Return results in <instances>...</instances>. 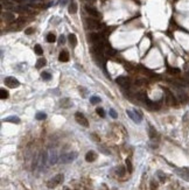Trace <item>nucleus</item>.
<instances>
[{"instance_id":"1","label":"nucleus","mask_w":189,"mask_h":190,"mask_svg":"<svg viewBox=\"0 0 189 190\" xmlns=\"http://www.w3.org/2000/svg\"><path fill=\"white\" fill-rule=\"evenodd\" d=\"M62 181H63V175L62 174H58V175H56L55 177H53L50 181H48V188H55V187H57L60 183H62Z\"/></svg>"},{"instance_id":"2","label":"nucleus","mask_w":189,"mask_h":190,"mask_svg":"<svg viewBox=\"0 0 189 190\" xmlns=\"http://www.w3.org/2000/svg\"><path fill=\"white\" fill-rule=\"evenodd\" d=\"M75 118H76V121H77L81 126H84V127H88V126H89L88 119L85 118V115L83 114V113L76 112V113H75Z\"/></svg>"},{"instance_id":"3","label":"nucleus","mask_w":189,"mask_h":190,"mask_svg":"<svg viewBox=\"0 0 189 190\" xmlns=\"http://www.w3.org/2000/svg\"><path fill=\"white\" fill-rule=\"evenodd\" d=\"M76 157H77V153L76 152L67 153V154H64V155L61 156V162L62 163H69V162H71V161H74Z\"/></svg>"},{"instance_id":"4","label":"nucleus","mask_w":189,"mask_h":190,"mask_svg":"<svg viewBox=\"0 0 189 190\" xmlns=\"http://www.w3.org/2000/svg\"><path fill=\"white\" fill-rule=\"evenodd\" d=\"M116 82H117V84H119L124 89H128L131 86V81H130L127 77H124V76H119V77L116 79Z\"/></svg>"},{"instance_id":"5","label":"nucleus","mask_w":189,"mask_h":190,"mask_svg":"<svg viewBox=\"0 0 189 190\" xmlns=\"http://www.w3.org/2000/svg\"><path fill=\"white\" fill-rule=\"evenodd\" d=\"M165 95H166V102H167L168 105H176V103H177L176 102V98L168 89H165Z\"/></svg>"},{"instance_id":"6","label":"nucleus","mask_w":189,"mask_h":190,"mask_svg":"<svg viewBox=\"0 0 189 190\" xmlns=\"http://www.w3.org/2000/svg\"><path fill=\"white\" fill-rule=\"evenodd\" d=\"M126 113H127V115L134 122H138L139 124V122L141 121V114H140L137 110H135V111H130V110H128V111H126Z\"/></svg>"},{"instance_id":"7","label":"nucleus","mask_w":189,"mask_h":190,"mask_svg":"<svg viewBox=\"0 0 189 190\" xmlns=\"http://www.w3.org/2000/svg\"><path fill=\"white\" fill-rule=\"evenodd\" d=\"M5 84L8 86V88H17V86H19V81H18L17 78H14V77H6L5 78Z\"/></svg>"},{"instance_id":"8","label":"nucleus","mask_w":189,"mask_h":190,"mask_svg":"<svg viewBox=\"0 0 189 190\" xmlns=\"http://www.w3.org/2000/svg\"><path fill=\"white\" fill-rule=\"evenodd\" d=\"M85 11H86L89 15H90V17H92V18H98V17H99L98 11L96 10V8H93V7H91V6H85Z\"/></svg>"},{"instance_id":"9","label":"nucleus","mask_w":189,"mask_h":190,"mask_svg":"<svg viewBox=\"0 0 189 190\" xmlns=\"http://www.w3.org/2000/svg\"><path fill=\"white\" fill-rule=\"evenodd\" d=\"M96 159H97V154H96L93 150H90V152H88V153H86V155H85V160H86L88 162H93Z\"/></svg>"},{"instance_id":"10","label":"nucleus","mask_w":189,"mask_h":190,"mask_svg":"<svg viewBox=\"0 0 189 190\" xmlns=\"http://www.w3.org/2000/svg\"><path fill=\"white\" fill-rule=\"evenodd\" d=\"M86 22H88L89 27L91 28V29H94V28H99V27H101V24H99L97 20H93V19H86Z\"/></svg>"},{"instance_id":"11","label":"nucleus","mask_w":189,"mask_h":190,"mask_svg":"<svg viewBox=\"0 0 189 190\" xmlns=\"http://www.w3.org/2000/svg\"><path fill=\"white\" fill-rule=\"evenodd\" d=\"M58 60H60V62H68L69 61V53L67 50H62L58 55Z\"/></svg>"},{"instance_id":"12","label":"nucleus","mask_w":189,"mask_h":190,"mask_svg":"<svg viewBox=\"0 0 189 190\" xmlns=\"http://www.w3.org/2000/svg\"><path fill=\"white\" fill-rule=\"evenodd\" d=\"M68 40H69V43H70V46L72 48H75L76 46H77V38H76V35L75 34H69Z\"/></svg>"},{"instance_id":"13","label":"nucleus","mask_w":189,"mask_h":190,"mask_svg":"<svg viewBox=\"0 0 189 190\" xmlns=\"http://www.w3.org/2000/svg\"><path fill=\"white\" fill-rule=\"evenodd\" d=\"M69 13L70 14H76L77 13V4L75 3V1H72V3L69 5Z\"/></svg>"},{"instance_id":"14","label":"nucleus","mask_w":189,"mask_h":190,"mask_svg":"<svg viewBox=\"0 0 189 190\" xmlns=\"http://www.w3.org/2000/svg\"><path fill=\"white\" fill-rule=\"evenodd\" d=\"M4 18H5V20L8 21V22H12V21H14V19H15L14 14L13 13H10V12H7V13L4 14Z\"/></svg>"},{"instance_id":"15","label":"nucleus","mask_w":189,"mask_h":190,"mask_svg":"<svg viewBox=\"0 0 189 190\" xmlns=\"http://www.w3.org/2000/svg\"><path fill=\"white\" fill-rule=\"evenodd\" d=\"M5 121H10V122H20V119L18 118L17 115H12V117H7L6 119H5Z\"/></svg>"},{"instance_id":"16","label":"nucleus","mask_w":189,"mask_h":190,"mask_svg":"<svg viewBox=\"0 0 189 190\" xmlns=\"http://www.w3.org/2000/svg\"><path fill=\"white\" fill-rule=\"evenodd\" d=\"M148 134H149V138H151V139H155L156 136H158V133L155 132V129L153 128V127H149Z\"/></svg>"},{"instance_id":"17","label":"nucleus","mask_w":189,"mask_h":190,"mask_svg":"<svg viewBox=\"0 0 189 190\" xmlns=\"http://www.w3.org/2000/svg\"><path fill=\"white\" fill-rule=\"evenodd\" d=\"M44 65H46V60H44V58H39V60H37V63H36V68L41 69L42 67H44Z\"/></svg>"},{"instance_id":"18","label":"nucleus","mask_w":189,"mask_h":190,"mask_svg":"<svg viewBox=\"0 0 189 190\" xmlns=\"http://www.w3.org/2000/svg\"><path fill=\"white\" fill-rule=\"evenodd\" d=\"M7 97H8V92L5 89H1L0 90V98L3 99V100H5V99H7Z\"/></svg>"},{"instance_id":"19","label":"nucleus","mask_w":189,"mask_h":190,"mask_svg":"<svg viewBox=\"0 0 189 190\" xmlns=\"http://www.w3.org/2000/svg\"><path fill=\"white\" fill-rule=\"evenodd\" d=\"M102 99L99 98V97H97V96H92L91 98H90V103L91 104H98V103H101Z\"/></svg>"},{"instance_id":"20","label":"nucleus","mask_w":189,"mask_h":190,"mask_svg":"<svg viewBox=\"0 0 189 190\" xmlns=\"http://www.w3.org/2000/svg\"><path fill=\"white\" fill-rule=\"evenodd\" d=\"M55 40H56V38H55V35L53 34V33H49V34L47 35V41L49 42V43H53V42H55Z\"/></svg>"},{"instance_id":"21","label":"nucleus","mask_w":189,"mask_h":190,"mask_svg":"<svg viewBox=\"0 0 189 190\" xmlns=\"http://www.w3.org/2000/svg\"><path fill=\"white\" fill-rule=\"evenodd\" d=\"M36 119L37 120H43V119H46L47 118V114L46 113H43V112H39V113H36Z\"/></svg>"},{"instance_id":"22","label":"nucleus","mask_w":189,"mask_h":190,"mask_svg":"<svg viewBox=\"0 0 189 190\" xmlns=\"http://www.w3.org/2000/svg\"><path fill=\"white\" fill-rule=\"evenodd\" d=\"M126 168H127L128 173H132L133 168H132V163H131V160L130 159H126Z\"/></svg>"},{"instance_id":"23","label":"nucleus","mask_w":189,"mask_h":190,"mask_svg":"<svg viewBox=\"0 0 189 190\" xmlns=\"http://www.w3.org/2000/svg\"><path fill=\"white\" fill-rule=\"evenodd\" d=\"M117 174H118L119 176H124L125 175V168L124 167H118L117 168Z\"/></svg>"},{"instance_id":"24","label":"nucleus","mask_w":189,"mask_h":190,"mask_svg":"<svg viewBox=\"0 0 189 190\" xmlns=\"http://www.w3.org/2000/svg\"><path fill=\"white\" fill-rule=\"evenodd\" d=\"M41 77L43 78V79H46V81H49L51 78V75L49 74V72H46V71H43L42 74H41Z\"/></svg>"},{"instance_id":"25","label":"nucleus","mask_w":189,"mask_h":190,"mask_svg":"<svg viewBox=\"0 0 189 190\" xmlns=\"http://www.w3.org/2000/svg\"><path fill=\"white\" fill-rule=\"evenodd\" d=\"M34 49H35V53H36L37 55H42V54H43V50H42V48H41L40 44H36Z\"/></svg>"},{"instance_id":"26","label":"nucleus","mask_w":189,"mask_h":190,"mask_svg":"<svg viewBox=\"0 0 189 190\" xmlns=\"http://www.w3.org/2000/svg\"><path fill=\"white\" fill-rule=\"evenodd\" d=\"M96 112H97L98 115H101L102 118H104L105 117V111L103 109H101V107H98V109H96Z\"/></svg>"},{"instance_id":"27","label":"nucleus","mask_w":189,"mask_h":190,"mask_svg":"<svg viewBox=\"0 0 189 190\" xmlns=\"http://www.w3.org/2000/svg\"><path fill=\"white\" fill-rule=\"evenodd\" d=\"M109 113H110V115H111L112 118L113 119H116V118H118V114H117V113H116V111L113 109H110L109 110Z\"/></svg>"},{"instance_id":"28","label":"nucleus","mask_w":189,"mask_h":190,"mask_svg":"<svg viewBox=\"0 0 189 190\" xmlns=\"http://www.w3.org/2000/svg\"><path fill=\"white\" fill-rule=\"evenodd\" d=\"M58 43H60V44H64V43H65V38H64L63 35H61V36H60V39H58Z\"/></svg>"},{"instance_id":"29","label":"nucleus","mask_w":189,"mask_h":190,"mask_svg":"<svg viewBox=\"0 0 189 190\" xmlns=\"http://www.w3.org/2000/svg\"><path fill=\"white\" fill-rule=\"evenodd\" d=\"M156 188H158L156 183H154V181H152L151 182V190H156Z\"/></svg>"},{"instance_id":"30","label":"nucleus","mask_w":189,"mask_h":190,"mask_svg":"<svg viewBox=\"0 0 189 190\" xmlns=\"http://www.w3.org/2000/svg\"><path fill=\"white\" fill-rule=\"evenodd\" d=\"M183 121H184V122L189 121V111H188V112H186V114L183 115Z\"/></svg>"},{"instance_id":"31","label":"nucleus","mask_w":189,"mask_h":190,"mask_svg":"<svg viewBox=\"0 0 189 190\" xmlns=\"http://www.w3.org/2000/svg\"><path fill=\"white\" fill-rule=\"evenodd\" d=\"M33 32H34V29H33V28H27V29L25 31V33H26V34H27V35H29V34H32Z\"/></svg>"},{"instance_id":"32","label":"nucleus","mask_w":189,"mask_h":190,"mask_svg":"<svg viewBox=\"0 0 189 190\" xmlns=\"http://www.w3.org/2000/svg\"><path fill=\"white\" fill-rule=\"evenodd\" d=\"M186 77H187V78H189V71H187V72H186Z\"/></svg>"},{"instance_id":"33","label":"nucleus","mask_w":189,"mask_h":190,"mask_svg":"<svg viewBox=\"0 0 189 190\" xmlns=\"http://www.w3.org/2000/svg\"><path fill=\"white\" fill-rule=\"evenodd\" d=\"M14 1H17V3H22L24 0H14Z\"/></svg>"},{"instance_id":"34","label":"nucleus","mask_w":189,"mask_h":190,"mask_svg":"<svg viewBox=\"0 0 189 190\" xmlns=\"http://www.w3.org/2000/svg\"><path fill=\"white\" fill-rule=\"evenodd\" d=\"M88 1H94V0H88Z\"/></svg>"},{"instance_id":"35","label":"nucleus","mask_w":189,"mask_h":190,"mask_svg":"<svg viewBox=\"0 0 189 190\" xmlns=\"http://www.w3.org/2000/svg\"><path fill=\"white\" fill-rule=\"evenodd\" d=\"M65 190H69V189H65Z\"/></svg>"}]
</instances>
